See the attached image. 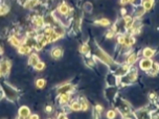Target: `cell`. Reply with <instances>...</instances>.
<instances>
[{
	"label": "cell",
	"instance_id": "1",
	"mask_svg": "<svg viewBox=\"0 0 159 119\" xmlns=\"http://www.w3.org/2000/svg\"><path fill=\"white\" fill-rule=\"evenodd\" d=\"M152 65H153V62L151 61L150 58H143V60L140 61V68L143 70L151 69Z\"/></svg>",
	"mask_w": 159,
	"mask_h": 119
},
{
	"label": "cell",
	"instance_id": "2",
	"mask_svg": "<svg viewBox=\"0 0 159 119\" xmlns=\"http://www.w3.org/2000/svg\"><path fill=\"white\" fill-rule=\"evenodd\" d=\"M9 61H3L0 65V71L2 74H6V73H9Z\"/></svg>",
	"mask_w": 159,
	"mask_h": 119
},
{
	"label": "cell",
	"instance_id": "3",
	"mask_svg": "<svg viewBox=\"0 0 159 119\" xmlns=\"http://www.w3.org/2000/svg\"><path fill=\"white\" fill-rule=\"evenodd\" d=\"M19 115L22 118H26L29 116V109L27 107H21V109L19 110Z\"/></svg>",
	"mask_w": 159,
	"mask_h": 119
},
{
	"label": "cell",
	"instance_id": "4",
	"mask_svg": "<svg viewBox=\"0 0 159 119\" xmlns=\"http://www.w3.org/2000/svg\"><path fill=\"white\" fill-rule=\"evenodd\" d=\"M154 0H142V6L145 9H151L153 6Z\"/></svg>",
	"mask_w": 159,
	"mask_h": 119
},
{
	"label": "cell",
	"instance_id": "5",
	"mask_svg": "<svg viewBox=\"0 0 159 119\" xmlns=\"http://www.w3.org/2000/svg\"><path fill=\"white\" fill-rule=\"evenodd\" d=\"M62 55V50L60 49V48H53L52 49V51H51V56L53 58H59L60 56Z\"/></svg>",
	"mask_w": 159,
	"mask_h": 119
},
{
	"label": "cell",
	"instance_id": "6",
	"mask_svg": "<svg viewBox=\"0 0 159 119\" xmlns=\"http://www.w3.org/2000/svg\"><path fill=\"white\" fill-rule=\"evenodd\" d=\"M68 11H69V9H68L67 4H65V3L61 4V5H60V7H59V12L61 13L62 15H67V14H68Z\"/></svg>",
	"mask_w": 159,
	"mask_h": 119
},
{
	"label": "cell",
	"instance_id": "7",
	"mask_svg": "<svg viewBox=\"0 0 159 119\" xmlns=\"http://www.w3.org/2000/svg\"><path fill=\"white\" fill-rule=\"evenodd\" d=\"M38 62H39V58H38L37 54H32L30 55V58H29V64L32 65V66H35Z\"/></svg>",
	"mask_w": 159,
	"mask_h": 119
},
{
	"label": "cell",
	"instance_id": "8",
	"mask_svg": "<svg viewBox=\"0 0 159 119\" xmlns=\"http://www.w3.org/2000/svg\"><path fill=\"white\" fill-rule=\"evenodd\" d=\"M153 54H154V50L151 49V48H145L143 50V56L145 58H151Z\"/></svg>",
	"mask_w": 159,
	"mask_h": 119
},
{
	"label": "cell",
	"instance_id": "9",
	"mask_svg": "<svg viewBox=\"0 0 159 119\" xmlns=\"http://www.w3.org/2000/svg\"><path fill=\"white\" fill-rule=\"evenodd\" d=\"M29 51H30V48H29L28 46H25V45H23V46H20V47H19V52L22 53V54L28 53Z\"/></svg>",
	"mask_w": 159,
	"mask_h": 119
},
{
	"label": "cell",
	"instance_id": "10",
	"mask_svg": "<svg viewBox=\"0 0 159 119\" xmlns=\"http://www.w3.org/2000/svg\"><path fill=\"white\" fill-rule=\"evenodd\" d=\"M96 23L101 24V26H108V25L110 24V21L108 20V19H105V18H103V19H101V20H98Z\"/></svg>",
	"mask_w": 159,
	"mask_h": 119
},
{
	"label": "cell",
	"instance_id": "11",
	"mask_svg": "<svg viewBox=\"0 0 159 119\" xmlns=\"http://www.w3.org/2000/svg\"><path fill=\"white\" fill-rule=\"evenodd\" d=\"M71 110L73 111H80L81 110V104L80 102H72V105H71Z\"/></svg>",
	"mask_w": 159,
	"mask_h": 119
},
{
	"label": "cell",
	"instance_id": "12",
	"mask_svg": "<svg viewBox=\"0 0 159 119\" xmlns=\"http://www.w3.org/2000/svg\"><path fill=\"white\" fill-rule=\"evenodd\" d=\"M34 67H35L36 70H39V71H40V70H43L44 69V67H45V64H44L43 62H38L37 64H36Z\"/></svg>",
	"mask_w": 159,
	"mask_h": 119
},
{
	"label": "cell",
	"instance_id": "13",
	"mask_svg": "<svg viewBox=\"0 0 159 119\" xmlns=\"http://www.w3.org/2000/svg\"><path fill=\"white\" fill-rule=\"evenodd\" d=\"M36 86H37L38 88H44V86H45V81L44 79H38L37 81H36Z\"/></svg>",
	"mask_w": 159,
	"mask_h": 119
},
{
	"label": "cell",
	"instance_id": "14",
	"mask_svg": "<svg viewBox=\"0 0 159 119\" xmlns=\"http://www.w3.org/2000/svg\"><path fill=\"white\" fill-rule=\"evenodd\" d=\"M80 104H81V110H83V111L88 110V102H87L85 99H82V102H80Z\"/></svg>",
	"mask_w": 159,
	"mask_h": 119
},
{
	"label": "cell",
	"instance_id": "15",
	"mask_svg": "<svg viewBox=\"0 0 159 119\" xmlns=\"http://www.w3.org/2000/svg\"><path fill=\"white\" fill-rule=\"evenodd\" d=\"M9 41H11V43H12L14 46H20V41L18 40L17 38H15V37H12V38L9 39Z\"/></svg>",
	"mask_w": 159,
	"mask_h": 119
},
{
	"label": "cell",
	"instance_id": "16",
	"mask_svg": "<svg viewBox=\"0 0 159 119\" xmlns=\"http://www.w3.org/2000/svg\"><path fill=\"white\" fill-rule=\"evenodd\" d=\"M115 111H113V110H109L107 112V118L108 119H114L115 118Z\"/></svg>",
	"mask_w": 159,
	"mask_h": 119
},
{
	"label": "cell",
	"instance_id": "17",
	"mask_svg": "<svg viewBox=\"0 0 159 119\" xmlns=\"http://www.w3.org/2000/svg\"><path fill=\"white\" fill-rule=\"evenodd\" d=\"M35 24L37 25V26H42V25H43V19H42V17H37L36 18Z\"/></svg>",
	"mask_w": 159,
	"mask_h": 119
},
{
	"label": "cell",
	"instance_id": "18",
	"mask_svg": "<svg viewBox=\"0 0 159 119\" xmlns=\"http://www.w3.org/2000/svg\"><path fill=\"white\" fill-rule=\"evenodd\" d=\"M136 61V55L135 54H132L129 56V58H128V64H133L134 62Z\"/></svg>",
	"mask_w": 159,
	"mask_h": 119
},
{
	"label": "cell",
	"instance_id": "19",
	"mask_svg": "<svg viewBox=\"0 0 159 119\" xmlns=\"http://www.w3.org/2000/svg\"><path fill=\"white\" fill-rule=\"evenodd\" d=\"M88 50H89V48H88V46H87L86 44H85V45H83V46H82V48H81V51H82V52L86 53L87 51H88Z\"/></svg>",
	"mask_w": 159,
	"mask_h": 119
},
{
	"label": "cell",
	"instance_id": "20",
	"mask_svg": "<svg viewBox=\"0 0 159 119\" xmlns=\"http://www.w3.org/2000/svg\"><path fill=\"white\" fill-rule=\"evenodd\" d=\"M128 2H129L128 0H120V3H122V4H127Z\"/></svg>",
	"mask_w": 159,
	"mask_h": 119
},
{
	"label": "cell",
	"instance_id": "21",
	"mask_svg": "<svg viewBox=\"0 0 159 119\" xmlns=\"http://www.w3.org/2000/svg\"><path fill=\"white\" fill-rule=\"evenodd\" d=\"M46 111H47V112H50V111H51V107H49V106H48V107L46 108Z\"/></svg>",
	"mask_w": 159,
	"mask_h": 119
},
{
	"label": "cell",
	"instance_id": "22",
	"mask_svg": "<svg viewBox=\"0 0 159 119\" xmlns=\"http://www.w3.org/2000/svg\"><path fill=\"white\" fill-rule=\"evenodd\" d=\"M2 97H3V93H2V92H0V99L2 98Z\"/></svg>",
	"mask_w": 159,
	"mask_h": 119
},
{
	"label": "cell",
	"instance_id": "23",
	"mask_svg": "<svg viewBox=\"0 0 159 119\" xmlns=\"http://www.w3.org/2000/svg\"><path fill=\"white\" fill-rule=\"evenodd\" d=\"M128 1H129V2H134L135 0H128Z\"/></svg>",
	"mask_w": 159,
	"mask_h": 119
},
{
	"label": "cell",
	"instance_id": "24",
	"mask_svg": "<svg viewBox=\"0 0 159 119\" xmlns=\"http://www.w3.org/2000/svg\"><path fill=\"white\" fill-rule=\"evenodd\" d=\"M60 119H67V117H61Z\"/></svg>",
	"mask_w": 159,
	"mask_h": 119
},
{
	"label": "cell",
	"instance_id": "25",
	"mask_svg": "<svg viewBox=\"0 0 159 119\" xmlns=\"http://www.w3.org/2000/svg\"><path fill=\"white\" fill-rule=\"evenodd\" d=\"M1 74H2V73H1V71H0V76H1Z\"/></svg>",
	"mask_w": 159,
	"mask_h": 119
}]
</instances>
